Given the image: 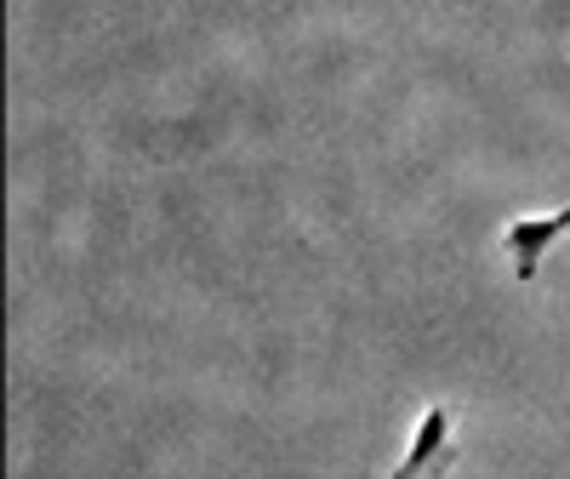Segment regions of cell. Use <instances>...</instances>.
Segmentation results:
<instances>
[{"mask_svg":"<svg viewBox=\"0 0 570 479\" xmlns=\"http://www.w3.org/2000/svg\"><path fill=\"white\" fill-rule=\"evenodd\" d=\"M445 446H451V405H428L411 428V451L394 462V479L428 473V468H445Z\"/></svg>","mask_w":570,"mask_h":479,"instance_id":"obj_2","label":"cell"},{"mask_svg":"<svg viewBox=\"0 0 570 479\" xmlns=\"http://www.w3.org/2000/svg\"><path fill=\"white\" fill-rule=\"evenodd\" d=\"M564 228H570V206L513 217V223L502 228V252H508V263H513V280H519V285H531V280H537L542 257L559 246V234H564Z\"/></svg>","mask_w":570,"mask_h":479,"instance_id":"obj_1","label":"cell"}]
</instances>
